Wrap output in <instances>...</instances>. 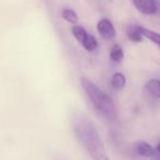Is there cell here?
I'll list each match as a JSON object with an SVG mask.
<instances>
[{"mask_svg":"<svg viewBox=\"0 0 160 160\" xmlns=\"http://www.w3.org/2000/svg\"><path fill=\"white\" fill-rule=\"evenodd\" d=\"M134 7L142 14L155 16L158 12L157 0H132Z\"/></svg>","mask_w":160,"mask_h":160,"instance_id":"3","label":"cell"},{"mask_svg":"<svg viewBox=\"0 0 160 160\" xmlns=\"http://www.w3.org/2000/svg\"><path fill=\"white\" fill-rule=\"evenodd\" d=\"M142 36H144V38L151 41L153 44H156L160 48V33L152 31V30L146 29V28H144V27H142Z\"/></svg>","mask_w":160,"mask_h":160,"instance_id":"11","label":"cell"},{"mask_svg":"<svg viewBox=\"0 0 160 160\" xmlns=\"http://www.w3.org/2000/svg\"><path fill=\"white\" fill-rule=\"evenodd\" d=\"M135 151L137 152V155L142 156V157L149 158V157H152L153 148L147 142H139L136 144Z\"/></svg>","mask_w":160,"mask_h":160,"instance_id":"7","label":"cell"},{"mask_svg":"<svg viewBox=\"0 0 160 160\" xmlns=\"http://www.w3.org/2000/svg\"><path fill=\"white\" fill-rule=\"evenodd\" d=\"M152 158H153V160H160V140L158 142L157 146L153 148Z\"/></svg>","mask_w":160,"mask_h":160,"instance_id":"13","label":"cell"},{"mask_svg":"<svg viewBox=\"0 0 160 160\" xmlns=\"http://www.w3.org/2000/svg\"><path fill=\"white\" fill-rule=\"evenodd\" d=\"M97 30H98L101 38L107 41L113 40L116 36V30L114 28L113 23L107 18H103L99 21L98 24H97Z\"/></svg>","mask_w":160,"mask_h":160,"instance_id":"4","label":"cell"},{"mask_svg":"<svg viewBox=\"0 0 160 160\" xmlns=\"http://www.w3.org/2000/svg\"><path fill=\"white\" fill-rule=\"evenodd\" d=\"M142 25H137V24H132L127 28V36L131 41L136 43H139L142 41Z\"/></svg>","mask_w":160,"mask_h":160,"instance_id":"6","label":"cell"},{"mask_svg":"<svg viewBox=\"0 0 160 160\" xmlns=\"http://www.w3.org/2000/svg\"><path fill=\"white\" fill-rule=\"evenodd\" d=\"M80 43H81L83 48L88 52H93L98 48V41H97V38L90 33L86 34L85 38L80 41Z\"/></svg>","mask_w":160,"mask_h":160,"instance_id":"8","label":"cell"},{"mask_svg":"<svg viewBox=\"0 0 160 160\" xmlns=\"http://www.w3.org/2000/svg\"><path fill=\"white\" fill-rule=\"evenodd\" d=\"M110 82H111V86L113 89L121 90L126 85V77L122 72H115L111 77V81Z\"/></svg>","mask_w":160,"mask_h":160,"instance_id":"9","label":"cell"},{"mask_svg":"<svg viewBox=\"0 0 160 160\" xmlns=\"http://www.w3.org/2000/svg\"><path fill=\"white\" fill-rule=\"evenodd\" d=\"M80 82L97 112L110 122L115 121L118 118V112L113 100L87 77H81Z\"/></svg>","mask_w":160,"mask_h":160,"instance_id":"2","label":"cell"},{"mask_svg":"<svg viewBox=\"0 0 160 160\" xmlns=\"http://www.w3.org/2000/svg\"><path fill=\"white\" fill-rule=\"evenodd\" d=\"M110 59L113 62H121L124 59V52L121 45L114 44L110 51Z\"/></svg>","mask_w":160,"mask_h":160,"instance_id":"10","label":"cell"},{"mask_svg":"<svg viewBox=\"0 0 160 160\" xmlns=\"http://www.w3.org/2000/svg\"><path fill=\"white\" fill-rule=\"evenodd\" d=\"M62 17L66 22L70 23V24H76L78 22V14L73 9L70 8H65L62 11Z\"/></svg>","mask_w":160,"mask_h":160,"instance_id":"12","label":"cell"},{"mask_svg":"<svg viewBox=\"0 0 160 160\" xmlns=\"http://www.w3.org/2000/svg\"><path fill=\"white\" fill-rule=\"evenodd\" d=\"M75 137L93 160H110L94 123L82 112H76L71 118Z\"/></svg>","mask_w":160,"mask_h":160,"instance_id":"1","label":"cell"},{"mask_svg":"<svg viewBox=\"0 0 160 160\" xmlns=\"http://www.w3.org/2000/svg\"><path fill=\"white\" fill-rule=\"evenodd\" d=\"M144 90L149 97L155 99H160V80L150 79L144 86Z\"/></svg>","mask_w":160,"mask_h":160,"instance_id":"5","label":"cell"}]
</instances>
